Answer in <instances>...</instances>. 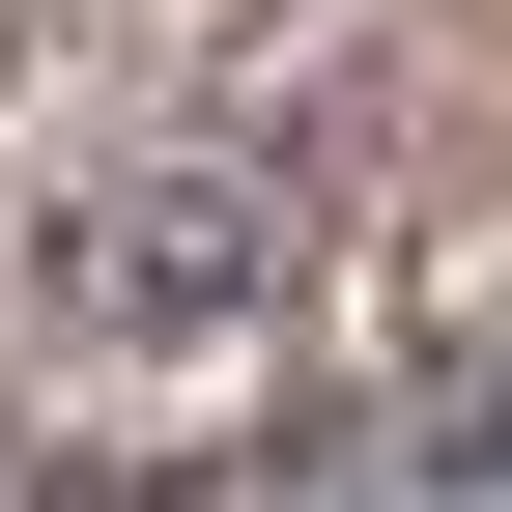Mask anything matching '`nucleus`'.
Here are the masks:
<instances>
[{
  "label": "nucleus",
  "instance_id": "nucleus-1",
  "mask_svg": "<svg viewBox=\"0 0 512 512\" xmlns=\"http://www.w3.org/2000/svg\"><path fill=\"white\" fill-rule=\"evenodd\" d=\"M29 342L114 370V399H171V370H256L285 342V200H228V171H143V200H86L29 256Z\"/></svg>",
  "mask_w": 512,
  "mask_h": 512
}]
</instances>
